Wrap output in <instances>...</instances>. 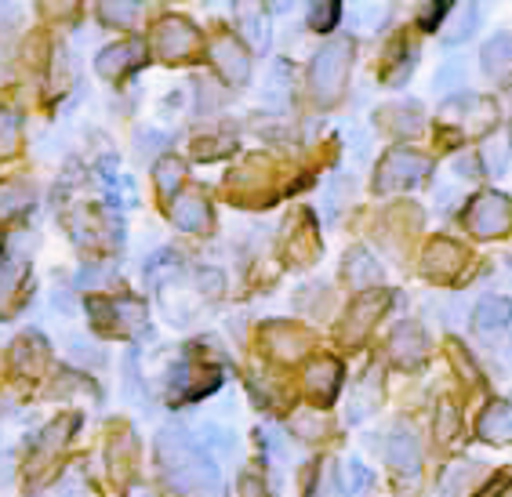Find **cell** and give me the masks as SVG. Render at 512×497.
<instances>
[{
    "label": "cell",
    "instance_id": "40",
    "mask_svg": "<svg viewBox=\"0 0 512 497\" xmlns=\"http://www.w3.org/2000/svg\"><path fill=\"white\" fill-rule=\"evenodd\" d=\"M73 4H77V0H44V8L48 11H69Z\"/></svg>",
    "mask_w": 512,
    "mask_h": 497
},
{
    "label": "cell",
    "instance_id": "13",
    "mask_svg": "<svg viewBox=\"0 0 512 497\" xmlns=\"http://www.w3.org/2000/svg\"><path fill=\"white\" fill-rule=\"evenodd\" d=\"M338 385H342V367L331 356H320L306 367V392L316 403H331L338 396Z\"/></svg>",
    "mask_w": 512,
    "mask_h": 497
},
{
    "label": "cell",
    "instance_id": "29",
    "mask_svg": "<svg viewBox=\"0 0 512 497\" xmlns=\"http://www.w3.org/2000/svg\"><path fill=\"white\" fill-rule=\"evenodd\" d=\"M389 22V4H364L353 11V30L356 33H378Z\"/></svg>",
    "mask_w": 512,
    "mask_h": 497
},
{
    "label": "cell",
    "instance_id": "4",
    "mask_svg": "<svg viewBox=\"0 0 512 497\" xmlns=\"http://www.w3.org/2000/svg\"><path fill=\"white\" fill-rule=\"evenodd\" d=\"M91 323L106 334H138L146 327V305L138 298H91Z\"/></svg>",
    "mask_w": 512,
    "mask_h": 497
},
{
    "label": "cell",
    "instance_id": "38",
    "mask_svg": "<svg viewBox=\"0 0 512 497\" xmlns=\"http://www.w3.org/2000/svg\"><path fill=\"white\" fill-rule=\"evenodd\" d=\"M458 77H462V62H451V66H447L444 73L436 77V88H451V84H454Z\"/></svg>",
    "mask_w": 512,
    "mask_h": 497
},
{
    "label": "cell",
    "instance_id": "33",
    "mask_svg": "<svg viewBox=\"0 0 512 497\" xmlns=\"http://www.w3.org/2000/svg\"><path fill=\"white\" fill-rule=\"evenodd\" d=\"M69 429H77V418L69 414V418H59L55 425H48V432L37 439V450H55V447H62L69 439Z\"/></svg>",
    "mask_w": 512,
    "mask_h": 497
},
{
    "label": "cell",
    "instance_id": "16",
    "mask_svg": "<svg viewBox=\"0 0 512 497\" xmlns=\"http://www.w3.org/2000/svg\"><path fill=\"white\" fill-rule=\"evenodd\" d=\"M171 218H175L178 229H186V233H200L211 225V207L200 193H182L171 204Z\"/></svg>",
    "mask_w": 512,
    "mask_h": 497
},
{
    "label": "cell",
    "instance_id": "19",
    "mask_svg": "<svg viewBox=\"0 0 512 497\" xmlns=\"http://www.w3.org/2000/svg\"><path fill=\"white\" fill-rule=\"evenodd\" d=\"M480 62L487 77H498V80L512 77V33H498L494 40H487Z\"/></svg>",
    "mask_w": 512,
    "mask_h": 497
},
{
    "label": "cell",
    "instance_id": "11",
    "mask_svg": "<svg viewBox=\"0 0 512 497\" xmlns=\"http://www.w3.org/2000/svg\"><path fill=\"white\" fill-rule=\"evenodd\" d=\"M509 323H512V302L509 298H498V294L483 298L473 312V331L480 334V338H487V342H494L498 334L509 331Z\"/></svg>",
    "mask_w": 512,
    "mask_h": 497
},
{
    "label": "cell",
    "instance_id": "20",
    "mask_svg": "<svg viewBox=\"0 0 512 497\" xmlns=\"http://www.w3.org/2000/svg\"><path fill=\"white\" fill-rule=\"evenodd\" d=\"M480 26V4L476 0H458L451 22L444 26V40L447 44H458V40H469Z\"/></svg>",
    "mask_w": 512,
    "mask_h": 497
},
{
    "label": "cell",
    "instance_id": "30",
    "mask_svg": "<svg viewBox=\"0 0 512 497\" xmlns=\"http://www.w3.org/2000/svg\"><path fill=\"white\" fill-rule=\"evenodd\" d=\"M182 160L178 156H164V160H157V167H153V178H157V189L164 196H171L178 189V182H182Z\"/></svg>",
    "mask_w": 512,
    "mask_h": 497
},
{
    "label": "cell",
    "instance_id": "21",
    "mask_svg": "<svg viewBox=\"0 0 512 497\" xmlns=\"http://www.w3.org/2000/svg\"><path fill=\"white\" fill-rule=\"evenodd\" d=\"M345 276L353 280V287H375V283H382V265H378L364 247H356V251H349V258H345Z\"/></svg>",
    "mask_w": 512,
    "mask_h": 497
},
{
    "label": "cell",
    "instance_id": "26",
    "mask_svg": "<svg viewBox=\"0 0 512 497\" xmlns=\"http://www.w3.org/2000/svg\"><path fill=\"white\" fill-rule=\"evenodd\" d=\"M382 120L389 131H396V135H414V131H422V109L411 106V102L382 109Z\"/></svg>",
    "mask_w": 512,
    "mask_h": 497
},
{
    "label": "cell",
    "instance_id": "28",
    "mask_svg": "<svg viewBox=\"0 0 512 497\" xmlns=\"http://www.w3.org/2000/svg\"><path fill=\"white\" fill-rule=\"evenodd\" d=\"M287 95H291V69H287V62H273V69H269V80H266V98L273 102V106H284Z\"/></svg>",
    "mask_w": 512,
    "mask_h": 497
},
{
    "label": "cell",
    "instance_id": "34",
    "mask_svg": "<svg viewBox=\"0 0 512 497\" xmlns=\"http://www.w3.org/2000/svg\"><path fill=\"white\" fill-rule=\"evenodd\" d=\"M335 479H338V468L331 465V461H324V465L316 468V479H313V490H309V497H335V490H342Z\"/></svg>",
    "mask_w": 512,
    "mask_h": 497
},
{
    "label": "cell",
    "instance_id": "7",
    "mask_svg": "<svg viewBox=\"0 0 512 497\" xmlns=\"http://www.w3.org/2000/svg\"><path fill=\"white\" fill-rule=\"evenodd\" d=\"M207 59L211 66L229 80V84H244L251 77V59H247V48L240 44L237 37H218L211 40V48H207Z\"/></svg>",
    "mask_w": 512,
    "mask_h": 497
},
{
    "label": "cell",
    "instance_id": "18",
    "mask_svg": "<svg viewBox=\"0 0 512 497\" xmlns=\"http://www.w3.org/2000/svg\"><path fill=\"white\" fill-rule=\"evenodd\" d=\"M476 429H480V436L487 439V443H505V439H512V403H505V400L487 403V410H483L480 421H476Z\"/></svg>",
    "mask_w": 512,
    "mask_h": 497
},
{
    "label": "cell",
    "instance_id": "25",
    "mask_svg": "<svg viewBox=\"0 0 512 497\" xmlns=\"http://www.w3.org/2000/svg\"><path fill=\"white\" fill-rule=\"evenodd\" d=\"M99 19L106 26H117V30H128L142 19V0H102L99 4Z\"/></svg>",
    "mask_w": 512,
    "mask_h": 497
},
{
    "label": "cell",
    "instance_id": "1",
    "mask_svg": "<svg viewBox=\"0 0 512 497\" xmlns=\"http://www.w3.org/2000/svg\"><path fill=\"white\" fill-rule=\"evenodd\" d=\"M157 458L168 483L178 494H189V490H200L207 483H215V465L204 450L193 443L182 429H164L157 436Z\"/></svg>",
    "mask_w": 512,
    "mask_h": 497
},
{
    "label": "cell",
    "instance_id": "9",
    "mask_svg": "<svg viewBox=\"0 0 512 497\" xmlns=\"http://www.w3.org/2000/svg\"><path fill=\"white\" fill-rule=\"evenodd\" d=\"M385 305H389V294H364V298H356L353 309H349V316H345V342H360L371 327L378 323V316L385 312Z\"/></svg>",
    "mask_w": 512,
    "mask_h": 497
},
{
    "label": "cell",
    "instance_id": "12",
    "mask_svg": "<svg viewBox=\"0 0 512 497\" xmlns=\"http://www.w3.org/2000/svg\"><path fill=\"white\" fill-rule=\"evenodd\" d=\"M425 352H429V342L418 323H400L389 338V356H393L400 367H422Z\"/></svg>",
    "mask_w": 512,
    "mask_h": 497
},
{
    "label": "cell",
    "instance_id": "35",
    "mask_svg": "<svg viewBox=\"0 0 512 497\" xmlns=\"http://www.w3.org/2000/svg\"><path fill=\"white\" fill-rule=\"evenodd\" d=\"M178 265H182V262H178V254H175V251H160L157 258H153V262L146 265V276H149L153 283H160V280H164V273H175Z\"/></svg>",
    "mask_w": 512,
    "mask_h": 497
},
{
    "label": "cell",
    "instance_id": "32",
    "mask_svg": "<svg viewBox=\"0 0 512 497\" xmlns=\"http://www.w3.org/2000/svg\"><path fill=\"white\" fill-rule=\"evenodd\" d=\"M338 4L342 0H313V11H309V26L320 33H327L338 19Z\"/></svg>",
    "mask_w": 512,
    "mask_h": 497
},
{
    "label": "cell",
    "instance_id": "24",
    "mask_svg": "<svg viewBox=\"0 0 512 497\" xmlns=\"http://www.w3.org/2000/svg\"><path fill=\"white\" fill-rule=\"evenodd\" d=\"M306 349V334H298L295 327H287V323H273L269 327V352L280 356V360H295L302 356Z\"/></svg>",
    "mask_w": 512,
    "mask_h": 497
},
{
    "label": "cell",
    "instance_id": "3",
    "mask_svg": "<svg viewBox=\"0 0 512 497\" xmlns=\"http://www.w3.org/2000/svg\"><path fill=\"white\" fill-rule=\"evenodd\" d=\"M433 171V160L422 153H414V149H389L382 156V164H378V175H375V189L378 193H396V189H407V186H418L422 178H429Z\"/></svg>",
    "mask_w": 512,
    "mask_h": 497
},
{
    "label": "cell",
    "instance_id": "42",
    "mask_svg": "<svg viewBox=\"0 0 512 497\" xmlns=\"http://www.w3.org/2000/svg\"><path fill=\"white\" fill-rule=\"evenodd\" d=\"M509 138H512V124H509Z\"/></svg>",
    "mask_w": 512,
    "mask_h": 497
},
{
    "label": "cell",
    "instance_id": "23",
    "mask_svg": "<svg viewBox=\"0 0 512 497\" xmlns=\"http://www.w3.org/2000/svg\"><path fill=\"white\" fill-rule=\"evenodd\" d=\"M33 204V189L26 182H0V225L19 218Z\"/></svg>",
    "mask_w": 512,
    "mask_h": 497
},
{
    "label": "cell",
    "instance_id": "5",
    "mask_svg": "<svg viewBox=\"0 0 512 497\" xmlns=\"http://www.w3.org/2000/svg\"><path fill=\"white\" fill-rule=\"evenodd\" d=\"M465 225L469 233L480 236V240H491V236L509 233L512 225V200L502 193H480L465 211Z\"/></svg>",
    "mask_w": 512,
    "mask_h": 497
},
{
    "label": "cell",
    "instance_id": "8",
    "mask_svg": "<svg viewBox=\"0 0 512 497\" xmlns=\"http://www.w3.org/2000/svg\"><path fill=\"white\" fill-rule=\"evenodd\" d=\"M218 371H207V367H197V363H182L175 371V381H171V400L186 403V400H200L207 392L218 389Z\"/></svg>",
    "mask_w": 512,
    "mask_h": 497
},
{
    "label": "cell",
    "instance_id": "15",
    "mask_svg": "<svg viewBox=\"0 0 512 497\" xmlns=\"http://www.w3.org/2000/svg\"><path fill=\"white\" fill-rule=\"evenodd\" d=\"M385 454L393 461L396 468H404V472H418V461H422V443L414 436V429L407 425H396L385 439Z\"/></svg>",
    "mask_w": 512,
    "mask_h": 497
},
{
    "label": "cell",
    "instance_id": "27",
    "mask_svg": "<svg viewBox=\"0 0 512 497\" xmlns=\"http://www.w3.org/2000/svg\"><path fill=\"white\" fill-rule=\"evenodd\" d=\"M371 483H375V476H371V468H367L364 461H349V465L342 468L345 497H364L367 490H371Z\"/></svg>",
    "mask_w": 512,
    "mask_h": 497
},
{
    "label": "cell",
    "instance_id": "6",
    "mask_svg": "<svg viewBox=\"0 0 512 497\" xmlns=\"http://www.w3.org/2000/svg\"><path fill=\"white\" fill-rule=\"evenodd\" d=\"M153 44H157V51L164 55L168 62L175 59H186V55H193L200 44V33L193 22L178 19V15H171V19H164L157 26V33H153Z\"/></svg>",
    "mask_w": 512,
    "mask_h": 497
},
{
    "label": "cell",
    "instance_id": "22",
    "mask_svg": "<svg viewBox=\"0 0 512 497\" xmlns=\"http://www.w3.org/2000/svg\"><path fill=\"white\" fill-rule=\"evenodd\" d=\"M11 360H15V367H19L22 374H37L40 367H44V360H48V345H44L40 334H26V338H19Z\"/></svg>",
    "mask_w": 512,
    "mask_h": 497
},
{
    "label": "cell",
    "instance_id": "10",
    "mask_svg": "<svg viewBox=\"0 0 512 497\" xmlns=\"http://www.w3.org/2000/svg\"><path fill=\"white\" fill-rule=\"evenodd\" d=\"M462 265H465V251L454 240H433V244L425 247L422 269L433 280H454V276L462 273Z\"/></svg>",
    "mask_w": 512,
    "mask_h": 497
},
{
    "label": "cell",
    "instance_id": "39",
    "mask_svg": "<svg viewBox=\"0 0 512 497\" xmlns=\"http://www.w3.org/2000/svg\"><path fill=\"white\" fill-rule=\"evenodd\" d=\"M244 497H262V483H258L255 476L244 479Z\"/></svg>",
    "mask_w": 512,
    "mask_h": 497
},
{
    "label": "cell",
    "instance_id": "14",
    "mask_svg": "<svg viewBox=\"0 0 512 497\" xmlns=\"http://www.w3.org/2000/svg\"><path fill=\"white\" fill-rule=\"evenodd\" d=\"M237 30L247 37L251 48H266L269 44V19L262 0H237Z\"/></svg>",
    "mask_w": 512,
    "mask_h": 497
},
{
    "label": "cell",
    "instance_id": "41",
    "mask_svg": "<svg viewBox=\"0 0 512 497\" xmlns=\"http://www.w3.org/2000/svg\"><path fill=\"white\" fill-rule=\"evenodd\" d=\"M509 273H512V258H509Z\"/></svg>",
    "mask_w": 512,
    "mask_h": 497
},
{
    "label": "cell",
    "instance_id": "37",
    "mask_svg": "<svg viewBox=\"0 0 512 497\" xmlns=\"http://www.w3.org/2000/svg\"><path fill=\"white\" fill-rule=\"evenodd\" d=\"M509 487H512V472H502V476H494L491 483L483 487V494H476V497H502Z\"/></svg>",
    "mask_w": 512,
    "mask_h": 497
},
{
    "label": "cell",
    "instance_id": "36",
    "mask_svg": "<svg viewBox=\"0 0 512 497\" xmlns=\"http://www.w3.org/2000/svg\"><path fill=\"white\" fill-rule=\"evenodd\" d=\"M447 4H451V0H425V8H429V11H422V26H425V30H436V26H440Z\"/></svg>",
    "mask_w": 512,
    "mask_h": 497
},
{
    "label": "cell",
    "instance_id": "2",
    "mask_svg": "<svg viewBox=\"0 0 512 497\" xmlns=\"http://www.w3.org/2000/svg\"><path fill=\"white\" fill-rule=\"evenodd\" d=\"M349 66H353V37H335L327 40L320 55L309 66V88L320 106H335L349 80Z\"/></svg>",
    "mask_w": 512,
    "mask_h": 497
},
{
    "label": "cell",
    "instance_id": "31",
    "mask_svg": "<svg viewBox=\"0 0 512 497\" xmlns=\"http://www.w3.org/2000/svg\"><path fill=\"white\" fill-rule=\"evenodd\" d=\"M22 142V120L11 109H0V156H11Z\"/></svg>",
    "mask_w": 512,
    "mask_h": 497
},
{
    "label": "cell",
    "instance_id": "17",
    "mask_svg": "<svg viewBox=\"0 0 512 497\" xmlns=\"http://www.w3.org/2000/svg\"><path fill=\"white\" fill-rule=\"evenodd\" d=\"M142 55H146V48L138 40H128V44H113V48L102 51L99 59H95V66H99L102 77H120V73L135 69L142 62Z\"/></svg>",
    "mask_w": 512,
    "mask_h": 497
}]
</instances>
